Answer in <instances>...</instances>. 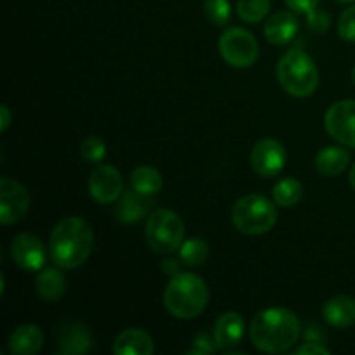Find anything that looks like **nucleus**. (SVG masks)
Instances as JSON below:
<instances>
[{
	"instance_id": "obj_26",
	"label": "nucleus",
	"mask_w": 355,
	"mask_h": 355,
	"mask_svg": "<svg viewBox=\"0 0 355 355\" xmlns=\"http://www.w3.org/2000/svg\"><path fill=\"white\" fill-rule=\"evenodd\" d=\"M205 14L215 26H225L231 21L229 0H205Z\"/></svg>"
},
{
	"instance_id": "obj_15",
	"label": "nucleus",
	"mask_w": 355,
	"mask_h": 355,
	"mask_svg": "<svg viewBox=\"0 0 355 355\" xmlns=\"http://www.w3.org/2000/svg\"><path fill=\"white\" fill-rule=\"evenodd\" d=\"M298 19L291 10H283L270 17L263 26V35L272 45H286L297 37Z\"/></svg>"
},
{
	"instance_id": "obj_5",
	"label": "nucleus",
	"mask_w": 355,
	"mask_h": 355,
	"mask_svg": "<svg viewBox=\"0 0 355 355\" xmlns=\"http://www.w3.org/2000/svg\"><path fill=\"white\" fill-rule=\"evenodd\" d=\"M231 218L234 227L243 234H266L277 220L276 203L262 194H246L234 203Z\"/></svg>"
},
{
	"instance_id": "obj_23",
	"label": "nucleus",
	"mask_w": 355,
	"mask_h": 355,
	"mask_svg": "<svg viewBox=\"0 0 355 355\" xmlns=\"http://www.w3.org/2000/svg\"><path fill=\"white\" fill-rule=\"evenodd\" d=\"M272 196L274 203H277L279 207H295L302 200V196H304V187H302V184L297 179L286 177V179L279 180L276 184V187L272 191Z\"/></svg>"
},
{
	"instance_id": "obj_34",
	"label": "nucleus",
	"mask_w": 355,
	"mask_h": 355,
	"mask_svg": "<svg viewBox=\"0 0 355 355\" xmlns=\"http://www.w3.org/2000/svg\"><path fill=\"white\" fill-rule=\"evenodd\" d=\"M350 186H352V189L355 191V163H354L352 170H350Z\"/></svg>"
},
{
	"instance_id": "obj_19",
	"label": "nucleus",
	"mask_w": 355,
	"mask_h": 355,
	"mask_svg": "<svg viewBox=\"0 0 355 355\" xmlns=\"http://www.w3.org/2000/svg\"><path fill=\"white\" fill-rule=\"evenodd\" d=\"M322 318L329 326L335 328H350L355 324V300L347 295L333 297L331 300L326 302L322 309Z\"/></svg>"
},
{
	"instance_id": "obj_32",
	"label": "nucleus",
	"mask_w": 355,
	"mask_h": 355,
	"mask_svg": "<svg viewBox=\"0 0 355 355\" xmlns=\"http://www.w3.org/2000/svg\"><path fill=\"white\" fill-rule=\"evenodd\" d=\"M180 260H173V259H166L165 262L162 263V270L168 276H175V274L180 272Z\"/></svg>"
},
{
	"instance_id": "obj_1",
	"label": "nucleus",
	"mask_w": 355,
	"mask_h": 355,
	"mask_svg": "<svg viewBox=\"0 0 355 355\" xmlns=\"http://www.w3.org/2000/svg\"><path fill=\"white\" fill-rule=\"evenodd\" d=\"M302 326L295 312L284 307L260 311L250 326V340L260 352L281 354L298 342Z\"/></svg>"
},
{
	"instance_id": "obj_12",
	"label": "nucleus",
	"mask_w": 355,
	"mask_h": 355,
	"mask_svg": "<svg viewBox=\"0 0 355 355\" xmlns=\"http://www.w3.org/2000/svg\"><path fill=\"white\" fill-rule=\"evenodd\" d=\"M10 255L12 260L23 270H40L45 263L44 243L38 236L31 232H21L10 243Z\"/></svg>"
},
{
	"instance_id": "obj_8",
	"label": "nucleus",
	"mask_w": 355,
	"mask_h": 355,
	"mask_svg": "<svg viewBox=\"0 0 355 355\" xmlns=\"http://www.w3.org/2000/svg\"><path fill=\"white\" fill-rule=\"evenodd\" d=\"M328 134L340 144L355 148V101H338L333 104L324 116Z\"/></svg>"
},
{
	"instance_id": "obj_22",
	"label": "nucleus",
	"mask_w": 355,
	"mask_h": 355,
	"mask_svg": "<svg viewBox=\"0 0 355 355\" xmlns=\"http://www.w3.org/2000/svg\"><path fill=\"white\" fill-rule=\"evenodd\" d=\"M130 184L132 189H135L137 193L146 194V196H153V194L159 193L163 187V179L162 173L158 172L153 166H139L132 172L130 175Z\"/></svg>"
},
{
	"instance_id": "obj_25",
	"label": "nucleus",
	"mask_w": 355,
	"mask_h": 355,
	"mask_svg": "<svg viewBox=\"0 0 355 355\" xmlns=\"http://www.w3.org/2000/svg\"><path fill=\"white\" fill-rule=\"evenodd\" d=\"M238 16L246 23H260L270 10V0H238Z\"/></svg>"
},
{
	"instance_id": "obj_30",
	"label": "nucleus",
	"mask_w": 355,
	"mask_h": 355,
	"mask_svg": "<svg viewBox=\"0 0 355 355\" xmlns=\"http://www.w3.org/2000/svg\"><path fill=\"white\" fill-rule=\"evenodd\" d=\"M286 6L290 7L293 12L298 14H311L318 9L319 0H284Z\"/></svg>"
},
{
	"instance_id": "obj_7",
	"label": "nucleus",
	"mask_w": 355,
	"mask_h": 355,
	"mask_svg": "<svg viewBox=\"0 0 355 355\" xmlns=\"http://www.w3.org/2000/svg\"><path fill=\"white\" fill-rule=\"evenodd\" d=\"M218 52L232 68H250L259 58V42L245 28H229L218 38Z\"/></svg>"
},
{
	"instance_id": "obj_31",
	"label": "nucleus",
	"mask_w": 355,
	"mask_h": 355,
	"mask_svg": "<svg viewBox=\"0 0 355 355\" xmlns=\"http://www.w3.org/2000/svg\"><path fill=\"white\" fill-rule=\"evenodd\" d=\"M295 354L297 355H319V354L328 355L329 349H326L321 342H305L304 345H300L297 350H295Z\"/></svg>"
},
{
	"instance_id": "obj_29",
	"label": "nucleus",
	"mask_w": 355,
	"mask_h": 355,
	"mask_svg": "<svg viewBox=\"0 0 355 355\" xmlns=\"http://www.w3.org/2000/svg\"><path fill=\"white\" fill-rule=\"evenodd\" d=\"M193 343H194L193 352H196V354H214L215 350L218 349L215 338L208 336L207 333H201V335H198L196 338H194Z\"/></svg>"
},
{
	"instance_id": "obj_20",
	"label": "nucleus",
	"mask_w": 355,
	"mask_h": 355,
	"mask_svg": "<svg viewBox=\"0 0 355 355\" xmlns=\"http://www.w3.org/2000/svg\"><path fill=\"white\" fill-rule=\"evenodd\" d=\"M350 153L342 146H326L315 155V168L326 177H336L349 166Z\"/></svg>"
},
{
	"instance_id": "obj_16",
	"label": "nucleus",
	"mask_w": 355,
	"mask_h": 355,
	"mask_svg": "<svg viewBox=\"0 0 355 355\" xmlns=\"http://www.w3.org/2000/svg\"><path fill=\"white\" fill-rule=\"evenodd\" d=\"M243 335H245V321L238 312H225L215 322L214 338L218 349H232L241 343Z\"/></svg>"
},
{
	"instance_id": "obj_36",
	"label": "nucleus",
	"mask_w": 355,
	"mask_h": 355,
	"mask_svg": "<svg viewBox=\"0 0 355 355\" xmlns=\"http://www.w3.org/2000/svg\"><path fill=\"white\" fill-rule=\"evenodd\" d=\"M352 82H354V85H355V66H354V69H352Z\"/></svg>"
},
{
	"instance_id": "obj_6",
	"label": "nucleus",
	"mask_w": 355,
	"mask_h": 355,
	"mask_svg": "<svg viewBox=\"0 0 355 355\" xmlns=\"http://www.w3.org/2000/svg\"><path fill=\"white\" fill-rule=\"evenodd\" d=\"M146 241L158 255H170L184 243V222L175 211L159 208L146 222Z\"/></svg>"
},
{
	"instance_id": "obj_9",
	"label": "nucleus",
	"mask_w": 355,
	"mask_h": 355,
	"mask_svg": "<svg viewBox=\"0 0 355 355\" xmlns=\"http://www.w3.org/2000/svg\"><path fill=\"white\" fill-rule=\"evenodd\" d=\"M30 208V194L14 179L0 180V224L10 225L19 222Z\"/></svg>"
},
{
	"instance_id": "obj_24",
	"label": "nucleus",
	"mask_w": 355,
	"mask_h": 355,
	"mask_svg": "<svg viewBox=\"0 0 355 355\" xmlns=\"http://www.w3.org/2000/svg\"><path fill=\"white\" fill-rule=\"evenodd\" d=\"M208 253H210V248H208L207 241L200 238H193L180 245L179 259L184 266L196 267L201 266L208 259Z\"/></svg>"
},
{
	"instance_id": "obj_33",
	"label": "nucleus",
	"mask_w": 355,
	"mask_h": 355,
	"mask_svg": "<svg viewBox=\"0 0 355 355\" xmlns=\"http://www.w3.org/2000/svg\"><path fill=\"white\" fill-rule=\"evenodd\" d=\"M0 114H2V116H0V130L6 132L10 125V111L6 104L0 106Z\"/></svg>"
},
{
	"instance_id": "obj_35",
	"label": "nucleus",
	"mask_w": 355,
	"mask_h": 355,
	"mask_svg": "<svg viewBox=\"0 0 355 355\" xmlns=\"http://www.w3.org/2000/svg\"><path fill=\"white\" fill-rule=\"evenodd\" d=\"M338 2H342V3H350V2H355V0H338Z\"/></svg>"
},
{
	"instance_id": "obj_27",
	"label": "nucleus",
	"mask_w": 355,
	"mask_h": 355,
	"mask_svg": "<svg viewBox=\"0 0 355 355\" xmlns=\"http://www.w3.org/2000/svg\"><path fill=\"white\" fill-rule=\"evenodd\" d=\"M80 151H82L83 159L89 163H99L106 158V144L97 135H89L80 146Z\"/></svg>"
},
{
	"instance_id": "obj_14",
	"label": "nucleus",
	"mask_w": 355,
	"mask_h": 355,
	"mask_svg": "<svg viewBox=\"0 0 355 355\" xmlns=\"http://www.w3.org/2000/svg\"><path fill=\"white\" fill-rule=\"evenodd\" d=\"M58 343L62 354L80 355L92 349V336L87 326L80 322H68L59 328Z\"/></svg>"
},
{
	"instance_id": "obj_28",
	"label": "nucleus",
	"mask_w": 355,
	"mask_h": 355,
	"mask_svg": "<svg viewBox=\"0 0 355 355\" xmlns=\"http://www.w3.org/2000/svg\"><path fill=\"white\" fill-rule=\"evenodd\" d=\"M338 35L347 42H355V6L342 12L338 19Z\"/></svg>"
},
{
	"instance_id": "obj_4",
	"label": "nucleus",
	"mask_w": 355,
	"mask_h": 355,
	"mask_svg": "<svg viewBox=\"0 0 355 355\" xmlns=\"http://www.w3.org/2000/svg\"><path fill=\"white\" fill-rule=\"evenodd\" d=\"M277 82L293 97H309L319 85V71L311 55L295 47L281 58L276 68Z\"/></svg>"
},
{
	"instance_id": "obj_21",
	"label": "nucleus",
	"mask_w": 355,
	"mask_h": 355,
	"mask_svg": "<svg viewBox=\"0 0 355 355\" xmlns=\"http://www.w3.org/2000/svg\"><path fill=\"white\" fill-rule=\"evenodd\" d=\"M37 295L47 302H58L66 291V276L61 267H45L37 276Z\"/></svg>"
},
{
	"instance_id": "obj_3",
	"label": "nucleus",
	"mask_w": 355,
	"mask_h": 355,
	"mask_svg": "<svg viewBox=\"0 0 355 355\" xmlns=\"http://www.w3.org/2000/svg\"><path fill=\"white\" fill-rule=\"evenodd\" d=\"M208 298L210 293L201 277L191 272H179L170 279L163 295V304L173 318L187 321L198 318L205 311Z\"/></svg>"
},
{
	"instance_id": "obj_2",
	"label": "nucleus",
	"mask_w": 355,
	"mask_h": 355,
	"mask_svg": "<svg viewBox=\"0 0 355 355\" xmlns=\"http://www.w3.org/2000/svg\"><path fill=\"white\" fill-rule=\"evenodd\" d=\"M51 257L61 269H76L87 262L94 248V232L82 217H66L51 234Z\"/></svg>"
},
{
	"instance_id": "obj_10",
	"label": "nucleus",
	"mask_w": 355,
	"mask_h": 355,
	"mask_svg": "<svg viewBox=\"0 0 355 355\" xmlns=\"http://www.w3.org/2000/svg\"><path fill=\"white\" fill-rule=\"evenodd\" d=\"M250 163L260 177L270 179L286 165V149L277 139H262L252 148Z\"/></svg>"
},
{
	"instance_id": "obj_13",
	"label": "nucleus",
	"mask_w": 355,
	"mask_h": 355,
	"mask_svg": "<svg viewBox=\"0 0 355 355\" xmlns=\"http://www.w3.org/2000/svg\"><path fill=\"white\" fill-rule=\"evenodd\" d=\"M151 205V196L137 193L135 189H128L121 193V196L118 198L114 215L123 224H134V222H139L142 217L149 214Z\"/></svg>"
},
{
	"instance_id": "obj_17",
	"label": "nucleus",
	"mask_w": 355,
	"mask_h": 355,
	"mask_svg": "<svg viewBox=\"0 0 355 355\" xmlns=\"http://www.w3.org/2000/svg\"><path fill=\"white\" fill-rule=\"evenodd\" d=\"M113 352L116 355H151L155 352V343L146 331L130 328L116 336Z\"/></svg>"
},
{
	"instance_id": "obj_18",
	"label": "nucleus",
	"mask_w": 355,
	"mask_h": 355,
	"mask_svg": "<svg viewBox=\"0 0 355 355\" xmlns=\"http://www.w3.org/2000/svg\"><path fill=\"white\" fill-rule=\"evenodd\" d=\"M44 347V333L35 324H23L9 336V350L16 355H35Z\"/></svg>"
},
{
	"instance_id": "obj_11",
	"label": "nucleus",
	"mask_w": 355,
	"mask_h": 355,
	"mask_svg": "<svg viewBox=\"0 0 355 355\" xmlns=\"http://www.w3.org/2000/svg\"><path fill=\"white\" fill-rule=\"evenodd\" d=\"M90 196L101 205L114 203L123 193L121 173L111 165H101L92 172L89 180Z\"/></svg>"
}]
</instances>
